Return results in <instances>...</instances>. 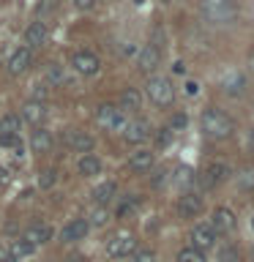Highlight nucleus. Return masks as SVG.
I'll return each mask as SVG.
<instances>
[{"mask_svg":"<svg viewBox=\"0 0 254 262\" xmlns=\"http://www.w3.org/2000/svg\"><path fill=\"white\" fill-rule=\"evenodd\" d=\"M55 180H57V172L55 169H44V172H41V178H38V186L41 188H52Z\"/></svg>","mask_w":254,"mask_h":262,"instance_id":"nucleus-30","label":"nucleus"},{"mask_svg":"<svg viewBox=\"0 0 254 262\" xmlns=\"http://www.w3.org/2000/svg\"><path fill=\"white\" fill-rule=\"evenodd\" d=\"M178 262H208V259H205L202 251H197V249L188 246V249H183V251L178 254Z\"/></svg>","mask_w":254,"mask_h":262,"instance_id":"nucleus-28","label":"nucleus"},{"mask_svg":"<svg viewBox=\"0 0 254 262\" xmlns=\"http://www.w3.org/2000/svg\"><path fill=\"white\" fill-rule=\"evenodd\" d=\"M200 11L213 25H229L238 16V3L235 0H200Z\"/></svg>","mask_w":254,"mask_h":262,"instance_id":"nucleus-2","label":"nucleus"},{"mask_svg":"<svg viewBox=\"0 0 254 262\" xmlns=\"http://www.w3.org/2000/svg\"><path fill=\"white\" fill-rule=\"evenodd\" d=\"M74 6L82 8V11H88V8H93V6H96V0H74Z\"/></svg>","mask_w":254,"mask_h":262,"instance_id":"nucleus-36","label":"nucleus"},{"mask_svg":"<svg viewBox=\"0 0 254 262\" xmlns=\"http://www.w3.org/2000/svg\"><path fill=\"white\" fill-rule=\"evenodd\" d=\"M200 210H202V196H200V194L186 191V194L178 200V213H180L183 219H194V216H200Z\"/></svg>","mask_w":254,"mask_h":262,"instance_id":"nucleus-14","label":"nucleus"},{"mask_svg":"<svg viewBox=\"0 0 254 262\" xmlns=\"http://www.w3.org/2000/svg\"><path fill=\"white\" fill-rule=\"evenodd\" d=\"M145 90H147V96H151V101L156 106H170L175 101V88H172V82L167 77H151Z\"/></svg>","mask_w":254,"mask_h":262,"instance_id":"nucleus-3","label":"nucleus"},{"mask_svg":"<svg viewBox=\"0 0 254 262\" xmlns=\"http://www.w3.org/2000/svg\"><path fill=\"white\" fill-rule=\"evenodd\" d=\"M186 126V115H175L172 118V128H183Z\"/></svg>","mask_w":254,"mask_h":262,"instance_id":"nucleus-37","label":"nucleus"},{"mask_svg":"<svg viewBox=\"0 0 254 262\" xmlns=\"http://www.w3.org/2000/svg\"><path fill=\"white\" fill-rule=\"evenodd\" d=\"M200 126H202V134L208 139H227V137H232V131H235V120L229 118L224 110L208 106L200 118Z\"/></svg>","mask_w":254,"mask_h":262,"instance_id":"nucleus-1","label":"nucleus"},{"mask_svg":"<svg viewBox=\"0 0 254 262\" xmlns=\"http://www.w3.org/2000/svg\"><path fill=\"white\" fill-rule=\"evenodd\" d=\"M47 79L52 82V85H57V82H63V74H60V69H57V66H49V69H47Z\"/></svg>","mask_w":254,"mask_h":262,"instance_id":"nucleus-35","label":"nucleus"},{"mask_svg":"<svg viewBox=\"0 0 254 262\" xmlns=\"http://www.w3.org/2000/svg\"><path fill=\"white\" fill-rule=\"evenodd\" d=\"M101 172V161H98V156H93V153H85L79 159V175H85V178H90V175H98Z\"/></svg>","mask_w":254,"mask_h":262,"instance_id":"nucleus-23","label":"nucleus"},{"mask_svg":"<svg viewBox=\"0 0 254 262\" xmlns=\"http://www.w3.org/2000/svg\"><path fill=\"white\" fill-rule=\"evenodd\" d=\"M249 145H251V147H254V128H251V131H249Z\"/></svg>","mask_w":254,"mask_h":262,"instance_id":"nucleus-42","label":"nucleus"},{"mask_svg":"<svg viewBox=\"0 0 254 262\" xmlns=\"http://www.w3.org/2000/svg\"><path fill=\"white\" fill-rule=\"evenodd\" d=\"M71 66L77 74H82V77H93V74H98V69H101V60H98L93 52H74Z\"/></svg>","mask_w":254,"mask_h":262,"instance_id":"nucleus-7","label":"nucleus"},{"mask_svg":"<svg viewBox=\"0 0 254 262\" xmlns=\"http://www.w3.org/2000/svg\"><path fill=\"white\" fill-rule=\"evenodd\" d=\"M139 106H142V96H139V90L134 88H126L120 93V112H137Z\"/></svg>","mask_w":254,"mask_h":262,"instance_id":"nucleus-19","label":"nucleus"},{"mask_svg":"<svg viewBox=\"0 0 254 262\" xmlns=\"http://www.w3.org/2000/svg\"><path fill=\"white\" fill-rule=\"evenodd\" d=\"M134 251H137V241H134V235H129V232L115 235V237H110V243H107V254H110V257H129V254H134Z\"/></svg>","mask_w":254,"mask_h":262,"instance_id":"nucleus-6","label":"nucleus"},{"mask_svg":"<svg viewBox=\"0 0 254 262\" xmlns=\"http://www.w3.org/2000/svg\"><path fill=\"white\" fill-rule=\"evenodd\" d=\"M221 88H224L227 96L238 98V96H243V90H246V77H243V74H238V71H232V74H227V77H224Z\"/></svg>","mask_w":254,"mask_h":262,"instance_id":"nucleus-17","label":"nucleus"},{"mask_svg":"<svg viewBox=\"0 0 254 262\" xmlns=\"http://www.w3.org/2000/svg\"><path fill=\"white\" fill-rule=\"evenodd\" d=\"M0 262H16V259L11 257V254H8V257H3V259H0Z\"/></svg>","mask_w":254,"mask_h":262,"instance_id":"nucleus-43","label":"nucleus"},{"mask_svg":"<svg viewBox=\"0 0 254 262\" xmlns=\"http://www.w3.org/2000/svg\"><path fill=\"white\" fill-rule=\"evenodd\" d=\"M210 227H213V232H216V235L232 232V229H235V213L229 208H216V210H213V216H210Z\"/></svg>","mask_w":254,"mask_h":262,"instance_id":"nucleus-10","label":"nucleus"},{"mask_svg":"<svg viewBox=\"0 0 254 262\" xmlns=\"http://www.w3.org/2000/svg\"><path fill=\"white\" fill-rule=\"evenodd\" d=\"M129 167L134 169V172H145V169H151V167H153V153H151V150H137V153H131Z\"/></svg>","mask_w":254,"mask_h":262,"instance_id":"nucleus-22","label":"nucleus"},{"mask_svg":"<svg viewBox=\"0 0 254 262\" xmlns=\"http://www.w3.org/2000/svg\"><path fill=\"white\" fill-rule=\"evenodd\" d=\"M131 262H156V254L151 249H139L131 254Z\"/></svg>","mask_w":254,"mask_h":262,"instance_id":"nucleus-32","label":"nucleus"},{"mask_svg":"<svg viewBox=\"0 0 254 262\" xmlns=\"http://www.w3.org/2000/svg\"><path fill=\"white\" fill-rule=\"evenodd\" d=\"M159 63H161V49L156 47V44H147V47H142V52H139V57H137L139 71L151 74V71L159 69Z\"/></svg>","mask_w":254,"mask_h":262,"instance_id":"nucleus-13","label":"nucleus"},{"mask_svg":"<svg viewBox=\"0 0 254 262\" xmlns=\"http://www.w3.org/2000/svg\"><path fill=\"white\" fill-rule=\"evenodd\" d=\"M3 180H6V172H3V169H0V183H3Z\"/></svg>","mask_w":254,"mask_h":262,"instance_id":"nucleus-44","label":"nucleus"},{"mask_svg":"<svg viewBox=\"0 0 254 262\" xmlns=\"http://www.w3.org/2000/svg\"><path fill=\"white\" fill-rule=\"evenodd\" d=\"M25 241L30 246H44L52 241V227H47L44 221H36V224H30L25 229Z\"/></svg>","mask_w":254,"mask_h":262,"instance_id":"nucleus-15","label":"nucleus"},{"mask_svg":"<svg viewBox=\"0 0 254 262\" xmlns=\"http://www.w3.org/2000/svg\"><path fill=\"white\" fill-rule=\"evenodd\" d=\"M44 41H47V25L44 22H30V28L25 30V44H28V49L41 47Z\"/></svg>","mask_w":254,"mask_h":262,"instance_id":"nucleus-18","label":"nucleus"},{"mask_svg":"<svg viewBox=\"0 0 254 262\" xmlns=\"http://www.w3.org/2000/svg\"><path fill=\"white\" fill-rule=\"evenodd\" d=\"M238 188L241 191H254V169H246L238 175Z\"/></svg>","mask_w":254,"mask_h":262,"instance_id":"nucleus-29","label":"nucleus"},{"mask_svg":"<svg viewBox=\"0 0 254 262\" xmlns=\"http://www.w3.org/2000/svg\"><path fill=\"white\" fill-rule=\"evenodd\" d=\"M137 205H139L137 196H129V200H123V202L118 205V216H120V219H123V216H129V213L137 208Z\"/></svg>","mask_w":254,"mask_h":262,"instance_id":"nucleus-31","label":"nucleus"},{"mask_svg":"<svg viewBox=\"0 0 254 262\" xmlns=\"http://www.w3.org/2000/svg\"><path fill=\"white\" fill-rule=\"evenodd\" d=\"M69 145L74 147V150H79V153H90L93 150V137H88V134H82V131H69Z\"/></svg>","mask_w":254,"mask_h":262,"instance_id":"nucleus-21","label":"nucleus"},{"mask_svg":"<svg viewBox=\"0 0 254 262\" xmlns=\"http://www.w3.org/2000/svg\"><path fill=\"white\" fill-rule=\"evenodd\" d=\"M3 257H8V249H3V246H0V259Z\"/></svg>","mask_w":254,"mask_h":262,"instance_id":"nucleus-41","label":"nucleus"},{"mask_svg":"<svg viewBox=\"0 0 254 262\" xmlns=\"http://www.w3.org/2000/svg\"><path fill=\"white\" fill-rule=\"evenodd\" d=\"M241 259V254H238V249L232 243H221L219 246V262H238Z\"/></svg>","mask_w":254,"mask_h":262,"instance_id":"nucleus-27","label":"nucleus"},{"mask_svg":"<svg viewBox=\"0 0 254 262\" xmlns=\"http://www.w3.org/2000/svg\"><path fill=\"white\" fill-rule=\"evenodd\" d=\"M30 147L36 153H47V150H52V134L49 131H44V128H36L30 134Z\"/></svg>","mask_w":254,"mask_h":262,"instance_id":"nucleus-20","label":"nucleus"},{"mask_svg":"<svg viewBox=\"0 0 254 262\" xmlns=\"http://www.w3.org/2000/svg\"><path fill=\"white\" fill-rule=\"evenodd\" d=\"M16 131H19V118L16 115H6L0 120V137H16Z\"/></svg>","mask_w":254,"mask_h":262,"instance_id":"nucleus-26","label":"nucleus"},{"mask_svg":"<svg viewBox=\"0 0 254 262\" xmlns=\"http://www.w3.org/2000/svg\"><path fill=\"white\" fill-rule=\"evenodd\" d=\"M19 120H25L28 126L41 128V123L47 120V104L44 101H28L22 106V118Z\"/></svg>","mask_w":254,"mask_h":262,"instance_id":"nucleus-12","label":"nucleus"},{"mask_svg":"<svg viewBox=\"0 0 254 262\" xmlns=\"http://www.w3.org/2000/svg\"><path fill=\"white\" fill-rule=\"evenodd\" d=\"M57 8V0H41L38 3V16H47L49 11H55Z\"/></svg>","mask_w":254,"mask_h":262,"instance_id":"nucleus-34","label":"nucleus"},{"mask_svg":"<svg viewBox=\"0 0 254 262\" xmlns=\"http://www.w3.org/2000/svg\"><path fill=\"white\" fill-rule=\"evenodd\" d=\"M96 120H98V126H101V128H112V131H118V128L126 126L123 112L118 110V106H112V104H101V106H98Z\"/></svg>","mask_w":254,"mask_h":262,"instance_id":"nucleus-4","label":"nucleus"},{"mask_svg":"<svg viewBox=\"0 0 254 262\" xmlns=\"http://www.w3.org/2000/svg\"><path fill=\"white\" fill-rule=\"evenodd\" d=\"M227 175H229L227 164L224 161H213V164H208V167L202 169L200 183H202V188H216L219 183H224V180H227Z\"/></svg>","mask_w":254,"mask_h":262,"instance_id":"nucleus-5","label":"nucleus"},{"mask_svg":"<svg viewBox=\"0 0 254 262\" xmlns=\"http://www.w3.org/2000/svg\"><path fill=\"white\" fill-rule=\"evenodd\" d=\"M213 246H216V232H213V227L210 224H197L192 229V249L205 254L208 249H213Z\"/></svg>","mask_w":254,"mask_h":262,"instance_id":"nucleus-8","label":"nucleus"},{"mask_svg":"<svg viewBox=\"0 0 254 262\" xmlns=\"http://www.w3.org/2000/svg\"><path fill=\"white\" fill-rule=\"evenodd\" d=\"M30 63H33V52H30L28 47H19L11 57H8V66H6V69H8V74H11V77H19V74H25V71L30 69Z\"/></svg>","mask_w":254,"mask_h":262,"instance_id":"nucleus-11","label":"nucleus"},{"mask_svg":"<svg viewBox=\"0 0 254 262\" xmlns=\"http://www.w3.org/2000/svg\"><path fill=\"white\" fill-rule=\"evenodd\" d=\"M36 251V246H30L25 237H19V241H11V246H8V254H11L14 259H19V257H30V254Z\"/></svg>","mask_w":254,"mask_h":262,"instance_id":"nucleus-25","label":"nucleus"},{"mask_svg":"<svg viewBox=\"0 0 254 262\" xmlns=\"http://www.w3.org/2000/svg\"><path fill=\"white\" fill-rule=\"evenodd\" d=\"M197 90H200V85H197V82H186V93H188V96H197Z\"/></svg>","mask_w":254,"mask_h":262,"instance_id":"nucleus-38","label":"nucleus"},{"mask_svg":"<svg viewBox=\"0 0 254 262\" xmlns=\"http://www.w3.org/2000/svg\"><path fill=\"white\" fill-rule=\"evenodd\" d=\"M69 262H85V257H82V254H71Z\"/></svg>","mask_w":254,"mask_h":262,"instance_id":"nucleus-40","label":"nucleus"},{"mask_svg":"<svg viewBox=\"0 0 254 262\" xmlns=\"http://www.w3.org/2000/svg\"><path fill=\"white\" fill-rule=\"evenodd\" d=\"M88 229H90V224L85 219H74L71 224H66V229H63V241L66 243H74V241H82V237L88 235Z\"/></svg>","mask_w":254,"mask_h":262,"instance_id":"nucleus-16","label":"nucleus"},{"mask_svg":"<svg viewBox=\"0 0 254 262\" xmlns=\"http://www.w3.org/2000/svg\"><path fill=\"white\" fill-rule=\"evenodd\" d=\"M170 131H172V128H164L161 134H159V145H167V142H170Z\"/></svg>","mask_w":254,"mask_h":262,"instance_id":"nucleus-39","label":"nucleus"},{"mask_svg":"<svg viewBox=\"0 0 254 262\" xmlns=\"http://www.w3.org/2000/svg\"><path fill=\"white\" fill-rule=\"evenodd\" d=\"M115 191H118V188H115V183H112V180H107V183H101V186L93 191V202L98 205V208H104V205L115 196Z\"/></svg>","mask_w":254,"mask_h":262,"instance_id":"nucleus-24","label":"nucleus"},{"mask_svg":"<svg viewBox=\"0 0 254 262\" xmlns=\"http://www.w3.org/2000/svg\"><path fill=\"white\" fill-rule=\"evenodd\" d=\"M147 137H151V123L147 120H131L123 126V139H126L129 145H139V142H145Z\"/></svg>","mask_w":254,"mask_h":262,"instance_id":"nucleus-9","label":"nucleus"},{"mask_svg":"<svg viewBox=\"0 0 254 262\" xmlns=\"http://www.w3.org/2000/svg\"><path fill=\"white\" fill-rule=\"evenodd\" d=\"M161 3H167V6H170V3H175V0H161Z\"/></svg>","mask_w":254,"mask_h":262,"instance_id":"nucleus-45","label":"nucleus"},{"mask_svg":"<svg viewBox=\"0 0 254 262\" xmlns=\"http://www.w3.org/2000/svg\"><path fill=\"white\" fill-rule=\"evenodd\" d=\"M175 180H178L180 186H188V183H192V180H194V178H192V169H188V167H180V169H178V178H175Z\"/></svg>","mask_w":254,"mask_h":262,"instance_id":"nucleus-33","label":"nucleus"}]
</instances>
